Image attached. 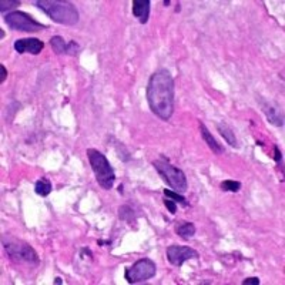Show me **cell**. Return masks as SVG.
<instances>
[{"label":"cell","mask_w":285,"mask_h":285,"mask_svg":"<svg viewBox=\"0 0 285 285\" xmlns=\"http://www.w3.org/2000/svg\"><path fill=\"white\" fill-rule=\"evenodd\" d=\"M147 101L152 112L161 120L167 121L174 113L175 86L171 73L166 69L152 75L147 84Z\"/></svg>","instance_id":"obj_1"},{"label":"cell","mask_w":285,"mask_h":285,"mask_svg":"<svg viewBox=\"0 0 285 285\" xmlns=\"http://www.w3.org/2000/svg\"><path fill=\"white\" fill-rule=\"evenodd\" d=\"M36 6L41 9L50 19L58 24L75 26L78 21V12L72 1L66 0H38Z\"/></svg>","instance_id":"obj_2"},{"label":"cell","mask_w":285,"mask_h":285,"mask_svg":"<svg viewBox=\"0 0 285 285\" xmlns=\"http://www.w3.org/2000/svg\"><path fill=\"white\" fill-rule=\"evenodd\" d=\"M154 169L157 170L158 175L161 177V180L172 189V191L184 194L189 190V183H187V177L184 174V171L177 169L175 166H172L167 157H160L158 160H155L152 163Z\"/></svg>","instance_id":"obj_3"},{"label":"cell","mask_w":285,"mask_h":285,"mask_svg":"<svg viewBox=\"0 0 285 285\" xmlns=\"http://www.w3.org/2000/svg\"><path fill=\"white\" fill-rule=\"evenodd\" d=\"M87 157H89L92 170L95 172V180L100 184V187L104 189V190H110L113 187L114 181H115V174H114L112 164L106 158V155L98 150L89 149L87 150Z\"/></svg>","instance_id":"obj_4"},{"label":"cell","mask_w":285,"mask_h":285,"mask_svg":"<svg viewBox=\"0 0 285 285\" xmlns=\"http://www.w3.org/2000/svg\"><path fill=\"white\" fill-rule=\"evenodd\" d=\"M3 247L6 249L9 258L18 264L38 266L40 263L38 252L27 243H23L15 238H7V240H3Z\"/></svg>","instance_id":"obj_5"},{"label":"cell","mask_w":285,"mask_h":285,"mask_svg":"<svg viewBox=\"0 0 285 285\" xmlns=\"http://www.w3.org/2000/svg\"><path fill=\"white\" fill-rule=\"evenodd\" d=\"M157 272V266L150 258H141L124 271V278L129 284H138L152 280Z\"/></svg>","instance_id":"obj_6"},{"label":"cell","mask_w":285,"mask_h":285,"mask_svg":"<svg viewBox=\"0 0 285 285\" xmlns=\"http://www.w3.org/2000/svg\"><path fill=\"white\" fill-rule=\"evenodd\" d=\"M4 21L6 24L13 29V30H20V32H38V30H43L46 29L44 24L38 23V20H35L30 15L24 13V12H20V10H13L10 13H7L4 16Z\"/></svg>","instance_id":"obj_7"},{"label":"cell","mask_w":285,"mask_h":285,"mask_svg":"<svg viewBox=\"0 0 285 285\" xmlns=\"http://www.w3.org/2000/svg\"><path fill=\"white\" fill-rule=\"evenodd\" d=\"M200 255L198 252L191 247L183 246H170L167 248V260L171 266H181L189 260H197Z\"/></svg>","instance_id":"obj_8"},{"label":"cell","mask_w":285,"mask_h":285,"mask_svg":"<svg viewBox=\"0 0 285 285\" xmlns=\"http://www.w3.org/2000/svg\"><path fill=\"white\" fill-rule=\"evenodd\" d=\"M15 50L19 53V55H24V53H30V55H38L43 47H44V43L40 41L38 38H20L16 40L15 44H13Z\"/></svg>","instance_id":"obj_9"},{"label":"cell","mask_w":285,"mask_h":285,"mask_svg":"<svg viewBox=\"0 0 285 285\" xmlns=\"http://www.w3.org/2000/svg\"><path fill=\"white\" fill-rule=\"evenodd\" d=\"M150 9H152V1L150 0H133V15L134 18L141 24H146L150 18Z\"/></svg>","instance_id":"obj_10"},{"label":"cell","mask_w":285,"mask_h":285,"mask_svg":"<svg viewBox=\"0 0 285 285\" xmlns=\"http://www.w3.org/2000/svg\"><path fill=\"white\" fill-rule=\"evenodd\" d=\"M200 133H201L203 140L207 143V146L211 149V152H214V154L220 155V154L224 152V147L214 138V135L211 134V132H209V129L204 126V123H200Z\"/></svg>","instance_id":"obj_11"},{"label":"cell","mask_w":285,"mask_h":285,"mask_svg":"<svg viewBox=\"0 0 285 285\" xmlns=\"http://www.w3.org/2000/svg\"><path fill=\"white\" fill-rule=\"evenodd\" d=\"M175 234L183 240H190L195 234V226L190 221H180L175 226Z\"/></svg>","instance_id":"obj_12"},{"label":"cell","mask_w":285,"mask_h":285,"mask_svg":"<svg viewBox=\"0 0 285 285\" xmlns=\"http://www.w3.org/2000/svg\"><path fill=\"white\" fill-rule=\"evenodd\" d=\"M264 113H266V118L271 124L277 126V127H283L284 126V117L283 113L277 109V107H272V106H266L264 107Z\"/></svg>","instance_id":"obj_13"},{"label":"cell","mask_w":285,"mask_h":285,"mask_svg":"<svg viewBox=\"0 0 285 285\" xmlns=\"http://www.w3.org/2000/svg\"><path fill=\"white\" fill-rule=\"evenodd\" d=\"M52 189H53V187H52V183H50V180L46 178V177L38 180V181H36V186H35L36 194L41 195V197H47V195L52 192Z\"/></svg>","instance_id":"obj_14"},{"label":"cell","mask_w":285,"mask_h":285,"mask_svg":"<svg viewBox=\"0 0 285 285\" xmlns=\"http://www.w3.org/2000/svg\"><path fill=\"white\" fill-rule=\"evenodd\" d=\"M217 129H218V132H220V134L223 135V138L227 141L229 146H232V147H238V144H237V138H235V134H234V132L229 129V127H227V126H221V124H218L217 126Z\"/></svg>","instance_id":"obj_15"},{"label":"cell","mask_w":285,"mask_h":285,"mask_svg":"<svg viewBox=\"0 0 285 285\" xmlns=\"http://www.w3.org/2000/svg\"><path fill=\"white\" fill-rule=\"evenodd\" d=\"M50 46H52V49L55 50V53H57V55L67 53V44H66L64 38H60V36H55V38H50Z\"/></svg>","instance_id":"obj_16"},{"label":"cell","mask_w":285,"mask_h":285,"mask_svg":"<svg viewBox=\"0 0 285 285\" xmlns=\"http://www.w3.org/2000/svg\"><path fill=\"white\" fill-rule=\"evenodd\" d=\"M164 197H167V198H170L172 200L175 204L178 203L181 207H189V201L183 197V194H180V192H175V191H171V190H164Z\"/></svg>","instance_id":"obj_17"},{"label":"cell","mask_w":285,"mask_h":285,"mask_svg":"<svg viewBox=\"0 0 285 285\" xmlns=\"http://www.w3.org/2000/svg\"><path fill=\"white\" fill-rule=\"evenodd\" d=\"M221 190L229 191V192H238L241 190V183L240 181H232V180H226L221 183Z\"/></svg>","instance_id":"obj_18"},{"label":"cell","mask_w":285,"mask_h":285,"mask_svg":"<svg viewBox=\"0 0 285 285\" xmlns=\"http://www.w3.org/2000/svg\"><path fill=\"white\" fill-rule=\"evenodd\" d=\"M20 4V1L19 0H1L0 1V10L4 13L6 10H10V9H13L15 6H19Z\"/></svg>","instance_id":"obj_19"},{"label":"cell","mask_w":285,"mask_h":285,"mask_svg":"<svg viewBox=\"0 0 285 285\" xmlns=\"http://www.w3.org/2000/svg\"><path fill=\"white\" fill-rule=\"evenodd\" d=\"M164 206H166V207L169 209V211H170L171 214H175V212H177V204H175V203H174L172 200H170V198H167V197L164 198Z\"/></svg>","instance_id":"obj_20"},{"label":"cell","mask_w":285,"mask_h":285,"mask_svg":"<svg viewBox=\"0 0 285 285\" xmlns=\"http://www.w3.org/2000/svg\"><path fill=\"white\" fill-rule=\"evenodd\" d=\"M78 50H80V47H78V44H77L76 41H70V43L67 44V53H69V55L73 56V55H76Z\"/></svg>","instance_id":"obj_21"},{"label":"cell","mask_w":285,"mask_h":285,"mask_svg":"<svg viewBox=\"0 0 285 285\" xmlns=\"http://www.w3.org/2000/svg\"><path fill=\"white\" fill-rule=\"evenodd\" d=\"M258 285L260 284V278H257V277H251V278H247V280H244L243 281V285Z\"/></svg>","instance_id":"obj_22"},{"label":"cell","mask_w":285,"mask_h":285,"mask_svg":"<svg viewBox=\"0 0 285 285\" xmlns=\"http://www.w3.org/2000/svg\"><path fill=\"white\" fill-rule=\"evenodd\" d=\"M274 160L277 161V163H280L281 160H283V155H281V152H280V149H278V146H274Z\"/></svg>","instance_id":"obj_23"},{"label":"cell","mask_w":285,"mask_h":285,"mask_svg":"<svg viewBox=\"0 0 285 285\" xmlns=\"http://www.w3.org/2000/svg\"><path fill=\"white\" fill-rule=\"evenodd\" d=\"M0 70H1V76H0V83H3L4 80H6V77H7V70H6V67L1 64L0 66Z\"/></svg>","instance_id":"obj_24"},{"label":"cell","mask_w":285,"mask_h":285,"mask_svg":"<svg viewBox=\"0 0 285 285\" xmlns=\"http://www.w3.org/2000/svg\"><path fill=\"white\" fill-rule=\"evenodd\" d=\"M61 283H63V281H61V278H58V277L55 280V284H61Z\"/></svg>","instance_id":"obj_25"}]
</instances>
